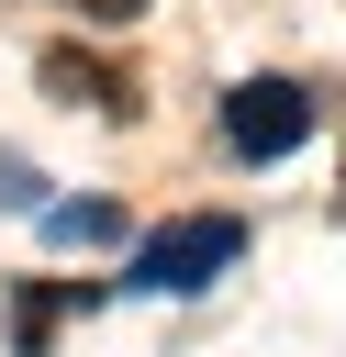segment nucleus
<instances>
[{
  "label": "nucleus",
  "mask_w": 346,
  "mask_h": 357,
  "mask_svg": "<svg viewBox=\"0 0 346 357\" xmlns=\"http://www.w3.org/2000/svg\"><path fill=\"white\" fill-rule=\"evenodd\" d=\"M234 257H246V223H234V212H179V223H156V234L134 245L123 290H212Z\"/></svg>",
  "instance_id": "obj_1"
},
{
  "label": "nucleus",
  "mask_w": 346,
  "mask_h": 357,
  "mask_svg": "<svg viewBox=\"0 0 346 357\" xmlns=\"http://www.w3.org/2000/svg\"><path fill=\"white\" fill-rule=\"evenodd\" d=\"M223 134H234V156H290L313 134V89L301 78H234L223 89Z\"/></svg>",
  "instance_id": "obj_2"
},
{
  "label": "nucleus",
  "mask_w": 346,
  "mask_h": 357,
  "mask_svg": "<svg viewBox=\"0 0 346 357\" xmlns=\"http://www.w3.org/2000/svg\"><path fill=\"white\" fill-rule=\"evenodd\" d=\"M89 301H100L89 279H22V290H11V357H45V346H56V324H67V312H89Z\"/></svg>",
  "instance_id": "obj_3"
},
{
  "label": "nucleus",
  "mask_w": 346,
  "mask_h": 357,
  "mask_svg": "<svg viewBox=\"0 0 346 357\" xmlns=\"http://www.w3.org/2000/svg\"><path fill=\"white\" fill-rule=\"evenodd\" d=\"M33 78H45L67 112H78V100H89V112H134V78H123V67H100V56H78V45H45V67H33Z\"/></svg>",
  "instance_id": "obj_4"
},
{
  "label": "nucleus",
  "mask_w": 346,
  "mask_h": 357,
  "mask_svg": "<svg viewBox=\"0 0 346 357\" xmlns=\"http://www.w3.org/2000/svg\"><path fill=\"white\" fill-rule=\"evenodd\" d=\"M56 245H123V201H45Z\"/></svg>",
  "instance_id": "obj_5"
},
{
  "label": "nucleus",
  "mask_w": 346,
  "mask_h": 357,
  "mask_svg": "<svg viewBox=\"0 0 346 357\" xmlns=\"http://www.w3.org/2000/svg\"><path fill=\"white\" fill-rule=\"evenodd\" d=\"M0 212H45V178H33L22 145H0Z\"/></svg>",
  "instance_id": "obj_6"
},
{
  "label": "nucleus",
  "mask_w": 346,
  "mask_h": 357,
  "mask_svg": "<svg viewBox=\"0 0 346 357\" xmlns=\"http://www.w3.org/2000/svg\"><path fill=\"white\" fill-rule=\"evenodd\" d=\"M67 11H89V22H134L145 0H67Z\"/></svg>",
  "instance_id": "obj_7"
},
{
  "label": "nucleus",
  "mask_w": 346,
  "mask_h": 357,
  "mask_svg": "<svg viewBox=\"0 0 346 357\" xmlns=\"http://www.w3.org/2000/svg\"><path fill=\"white\" fill-rule=\"evenodd\" d=\"M335 212H346V167H335Z\"/></svg>",
  "instance_id": "obj_8"
}]
</instances>
